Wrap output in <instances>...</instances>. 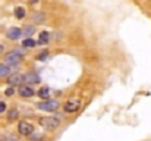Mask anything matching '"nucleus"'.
I'll return each mask as SVG.
<instances>
[{
    "instance_id": "6e6552de",
    "label": "nucleus",
    "mask_w": 151,
    "mask_h": 141,
    "mask_svg": "<svg viewBox=\"0 0 151 141\" xmlns=\"http://www.w3.org/2000/svg\"><path fill=\"white\" fill-rule=\"evenodd\" d=\"M18 94L21 97H32L34 95V90L31 87H28V85H21L18 88Z\"/></svg>"
},
{
    "instance_id": "4468645a",
    "label": "nucleus",
    "mask_w": 151,
    "mask_h": 141,
    "mask_svg": "<svg viewBox=\"0 0 151 141\" xmlns=\"http://www.w3.org/2000/svg\"><path fill=\"white\" fill-rule=\"evenodd\" d=\"M49 38H50V35H49V33H46V31H43V33L40 34V41H41V43H47V41H49Z\"/></svg>"
},
{
    "instance_id": "f3484780",
    "label": "nucleus",
    "mask_w": 151,
    "mask_h": 141,
    "mask_svg": "<svg viewBox=\"0 0 151 141\" xmlns=\"http://www.w3.org/2000/svg\"><path fill=\"white\" fill-rule=\"evenodd\" d=\"M13 93H15V88H12V87H9L6 91H4V94L7 95V97H10V95H13Z\"/></svg>"
},
{
    "instance_id": "f03ea898",
    "label": "nucleus",
    "mask_w": 151,
    "mask_h": 141,
    "mask_svg": "<svg viewBox=\"0 0 151 141\" xmlns=\"http://www.w3.org/2000/svg\"><path fill=\"white\" fill-rule=\"evenodd\" d=\"M40 125H41L43 128H46V129L54 131V129L59 128L60 121H59L57 118H54V116H47V118H41V119H40Z\"/></svg>"
},
{
    "instance_id": "f8f14e48",
    "label": "nucleus",
    "mask_w": 151,
    "mask_h": 141,
    "mask_svg": "<svg viewBox=\"0 0 151 141\" xmlns=\"http://www.w3.org/2000/svg\"><path fill=\"white\" fill-rule=\"evenodd\" d=\"M35 46V41L32 40V38H29V37H27L24 41H22V47H28V48H31V47Z\"/></svg>"
},
{
    "instance_id": "1a4fd4ad",
    "label": "nucleus",
    "mask_w": 151,
    "mask_h": 141,
    "mask_svg": "<svg viewBox=\"0 0 151 141\" xmlns=\"http://www.w3.org/2000/svg\"><path fill=\"white\" fill-rule=\"evenodd\" d=\"M22 80H24V77H21L19 74H12V75L7 77V84L9 85H18Z\"/></svg>"
},
{
    "instance_id": "ddd939ff",
    "label": "nucleus",
    "mask_w": 151,
    "mask_h": 141,
    "mask_svg": "<svg viewBox=\"0 0 151 141\" xmlns=\"http://www.w3.org/2000/svg\"><path fill=\"white\" fill-rule=\"evenodd\" d=\"M15 16L19 18V19H22V18L25 16V9H24V7H16V9H15Z\"/></svg>"
},
{
    "instance_id": "9d476101",
    "label": "nucleus",
    "mask_w": 151,
    "mask_h": 141,
    "mask_svg": "<svg viewBox=\"0 0 151 141\" xmlns=\"http://www.w3.org/2000/svg\"><path fill=\"white\" fill-rule=\"evenodd\" d=\"M38 97H41L43 100H49L50 98V88L49 87H41L38 90Z\"/></svg>"
},
{
    "instance_id": "aec40b11",
    "label": "nucleus",
    "mask_w": 151,
    "mask_h": 141,
    "mask_svg": "<svg viewBox=\"0 0 151 141\" xmlns=\"http://www.w3.org/2000/svg\"><path fill=\"white\" fill-rule=\"evenodd\" d=\"M46 57H47V51H43V53L38 56V59H40V60H46Z\"/></svg>"
},
{
    "instance_id": "20e7f679",
    "label": "nucleus",
    "mask_w": 151,
    "mask_h": 141,
    "mask_svg": "<svg viewBox=\"0 0 151 141\" xmlns=\"http://www.w3.org/2000/svg\"><path fill=\"white\" fill-rule=\"evenodd\" d=\"M63 109H65L68 113L78 112V110L81 109V100H78V98H70L69 101H66V103H65Z\"/></svg>"
},
{
    "instance_id": "0eeeda50",
    "label": "nucleus",
    "mask_w": 151,
    "mask_h": 141,
    "mask_svg": "<svg viewBox=\"0 0 151 141\" xmlns=\"http://www.w3.org/2000/svg\"><path fill=\"white\" fill-rule=\"evenodd\" d=\"M21 35H22V31H21L19 28H16V27L9 28V30H7V33H6V37H7L9 40H18Z\"/></svg>"
},
{
    "instance_id": "f257e3e1",
    "label": "nucleus",
    "mask_w": 151,
    "mask_h": 141,
    "mask_svg": "<svg viewBox=\"0 0 151 141\" xmlns=\"http://www.w3.org/2000/svg\"><path fill=\"white\" fill-rule=\"evenodd\" d=\"M22 57H24L22 50H10V51H7V53L4 54V60H6L7 63H10V65H18V63H21Z\"/></svg>"
},
{
    "instance_id": "a211bd4d",
    "label": "nucleus",
    "mask_w": 151,
    "mask_h": 141,
    "mask_svg": "<svg viewBox=\"0 0 151 141\" xmlns=\"http://www.w3.org/2000/svg\"><path fill=\"white\" fill-rule=\"evenodd\" d=\"M44 19V16L43 15H38V13H35L34 15V21H43Z\"/></svg>"
},
{
    "instance_id": "6ab92c4d",
    "label": "nucleus",
    "mask_w": 151,
    "mask_h": 141,
    "mask_svg": "<svg viewBox=\"0 0 151 141\" xmlns=\"http://www.w3.org/2000/svg\"><path fill=\"white\" fill-rule=\"evenodd\" d=\"M6 110V103L4 101H0V113H3Z\"/></svg>"
},
{
    "instance_id": "423d86ee",
    "label": "nucleus",
    "mask_w": 151,
    "mask_h": 141,
    "mask_svg": "<svg viewBox=\"0 0 151 141\" xmlns=\"http://www.w3.org/2000/svg\"><path fill=\"white\" fill-rule=\"evenodd\" d=\"M24 81L28 82V84H38V82L41 81V78H40V75H38L37 72L31 71V72H28V74L24 75Z\"/></svg>"
},
{
    "instance_id": "7ed1b4c3",
    "label": "nucleus",
    "mask_w": 151,
    "mask_h": 141,
    "mask_svg": "<svg viewBox=\"0 0 151 141\" xmlns=\"http://www.w3.org/2000/svg\"><path fill=\"white\" fill-rule=\"evenodd\" d=\"M37 107L40 109V110H43V112H56L57 109H59V101H56V100H44V101H41V103H38L37 104Z\"/></svg>"
},
{
    "instance_id": "dca6fc26",
    "label": "nucleus",
    "mask_w": 151,
    "mask_h": 141,
    "mask_svg": "<svg viewBox=\"0 0 151 141\" xmlns=\"http://www.w3.org/2000/svg\"><path fill=\"white\" fill-rule=\"evenodd\" d=\"M16 116H18V110H16V109H12V110L7 113V118H9V119H15Z\"/></svg>"
},
{
    "instance_id": "2eb2a0df",
    "label": "nucleus",
    "mask_w": 151,
    "mask_h": 141,
    "mask_svg": "<svg viewBox=\"0 0 151 141\" xmlns=\"http://www.w3.org/2000/svg\"><path fill=\"white\" fill-rule=\"evenodd\" d=\"M24 34L28 35V37L32 35V34H34V27H31V25H29V27H25V28H24Z\"/></svg>"
},
{
    "instance_id": "412c9836",
    "label": "nucleus",
    "mask_w": 151,
    "mask_h": 141,
    "mask_svg": "<svg viewBox=\"0 0 151 141\" xmlns=\"http://www.w3.org/2000/svg\"><path fill=\"white\" fill-rule=\"evenodd\" d=\"M1 51H3V46L0 44V53H1Z\"/></svg>"
},
{
    "instance_id": "9b49d317",
    "label": "nucleus",
    "mask_w": 151,
    "mask_h": 141,
    "mask_svg": "<svg viewBox=\"0 0 151 141\" xmlns=\"http://www.w3.org/2000/svg\"><path fill=\"white\" fill-rule=\"evenodd\" d=\"M10 75V68L7 66V65H0V78H6V77H9Z\"/></svg>"
},
{
    "instance_id": "39448f33",
    "label": "nucleus",
    "mask_w": 151,
    "mask_h": 141,
    "mask_svg": "<svg viewBox=\"0 0 151 141\" xmlns=\"http://www.w3.org/2000/svg\"><path fill=\"white\" fill-rule=\"evenodd\" d=\"M18 131H19L21 135H25L27 137V135H31L34 132V127L29 122H27V121H21L18 124Z\"/></svg>"
}]
</instances>
